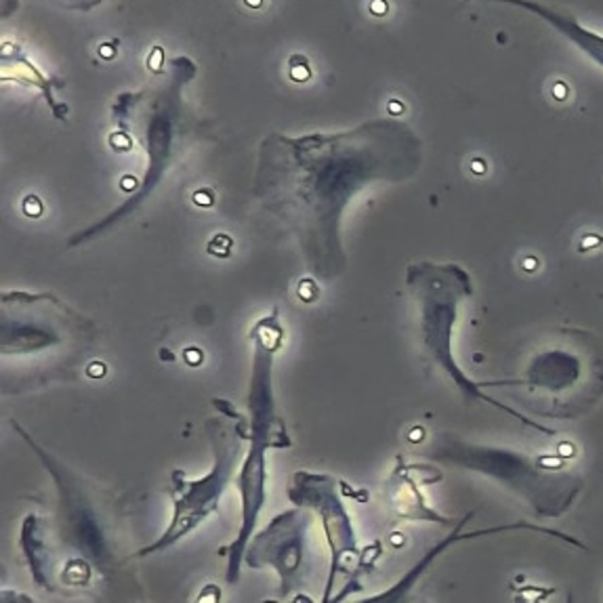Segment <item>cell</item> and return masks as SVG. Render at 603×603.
I'll list each match as a JSON object with an SVG mask.
<instances>
[{
  "mask_svg": "<svg viewBox=\"0 0 603 603\" xmlns=\"http://www.w3.org/2000/svg\"><path fill=\"white\" fill-rule=\"evenodd\" d=\"M95 341L97 326L55 294L2 292V391L17 394L67 379Z\"/></svg>",
  "mask_w": 603,
  "mask_h": 603,
  "instance_id": "cell-1",
  "label": "cell"
},
{
  "mask_svg": "<svg viewBox=\"0 0 603 603\" xmlns=\"http://www.w3.org/2000/svg\"><path fill=\"white\" fill-rule=\"evenodd\" d=\"M284 326L280 311L271 309L267 316L257 320L250 328L248 339L252 343V368L248 385V439L250 448L242 462L238 475V490L242 498V521L238 536L227 547V585H238L240 568L244 562L246 547L252 538L257 519L265 505L267 488V450L290 448V435L284 422V416L278 412L273 396V362L275 354L284 345Z\"/></svg>",
  "mask_w": 603,
  "mask_h": 603,
  "instance_id": "cell-2",
  "label": "cell"
},
{
  "mask_svg": "<svg viewBox=\"0 0 603 603\" xmlns=\"http://www.w3.org/2000/svg\"><path fill=\"white\" fill-rule=\"evenodd\" d=\"M11 427L21 435L55 481L57 513L55 524H51L55 538L61 540L72 557L84 559L105 583L120 585L129 557L122 555L124 538H120V517L112 494L46 452L21 424L11 420Z\"/></svg>",
  "mask_w": 603,
  "mask_h": 603,
  "instance_id": "cell-3",
  "label": "cell"
},
{
  "mask_svg": "<svg viewBox=\"0 0 603 603\" xmlns=\"http://www.w3.org/2000/svg\"><path fill=\"white\" fill-rule=\"evenodd\" d=\"M406 284L418 309V341L429 364L443 372L446 379L460 391L467 403L481 402L513 416L521 424L536 429L545 435H555L553 429L524 416L519 410L505 406L490 398L484 387L486 383L473 381L456 362L452 349V335L458 320V311L473 294L471 273L458 263H431L420 261L406 269Z\"/></svg>",
  "mask_w": 603,
  "mask_h": 603,
  "instance_id": "cell-4",
  "label": "cell"
},
{
  "mask_svg": "<svg viewBox=\"0 0 603 603\" xmlns=\"http://www.w3.org/2000/svg\"><path fill=\"white\" fill-rule=\"evenodd\" d=\"M433 462L486 475L530 505L543 519L566 515L585 488V479L564 465V458L530 456L515 448L490 446L460 439L458 435H437L424 450Z\"/></svg>",
  "mask_w": 603,
  "mask_h": 603,
  "instance_id": "cell-5",
  "label": "cell"
},
{
  "mask_svg": "<svg viewBox=\"0 0 603 603\" xmlns=\"http://www.w3.org/2000/svg\"><path fill=\"white\" fill-rule=\"evenodd\" d=\"M212 403L221 410L214 418H208L204 427L214 458L212 467L200 479H188L179 469L173 471L169 488L173 498V519L158 540L137 551V557L156 555L198 530L206 517L219 511L221 496L233 481L235 467L242 458V446L248 437V418L238 414L223 400H212Z\"/></svg>",
  "mask_w": 603,
  "mask_h": 603,
  "instance_id": "cell-6",
  "label": "cell"
},
{
  "mask_svg": "<svg viewBox=\"0 0 603 603\" xmlns=\"http://www.w3.org/2000/svg\"><path fill=\"white\" fill-rule=\"evenodd\" d=\"M313 511L294 507L275 515L259 534H252L244 562L252 570L271 568L280 578V599L303 591L307 578V536Z\"/></svg>",
  "mask_w": 603,
  "mask_h": 603,
  "instance_id": "cell-7",
  "label": "cell"
},
{
  "mask_svg": "<svg viewBox=\"0 0 603 603\" xmlns=\"http://www.w3.org/2000/svg\"><path fill=\"white\" fill-rule=\"evenodd\" d=\"M288 498L294 507L311 509L313 515H318V519L322 521L330 551V568L322 603L332 602L337 574L345 572L349 568L347 564H354L360 557L351 517L339 496L337 479L328 473L297 471L288 488Z\"/></svg>",
  "mask_w": 603,
  "mask_h": 603,
  "instance_id": "cell-8",
  "label": "cell"
},
{
  "mask_svg": "<svg viewBox=\"0 0 603 603\" xmlns=\"http://www.w3.org/2000/svg\"><path fill=\"white\" fill-rule=\"evenodd\" d=\"M469 517H471V515H469ZM469 517H465L462 521H458L456 528H454V532H452L448 538H443L441 543H437L435 547H431V549L420 557V562H418L416 566H412V568L408 570V574H406L403 578H400L389 591H385V593H381V595H375V597H370V599H372V602H402L403 597H406V593L418 583V578L431 568V564H433L441 553H446L450 547H454V545H458V543L473 540V538H484V536H496V534H505V532L528 530V532H536V534H543V536L559 538V540H564V543H568V545H574V547H578V549H585L583 543H578L576 538H572V536H568V534H564V532H559V530H551V528L536 526V524H526V521L507 524V526H494V528H484V530H473V532H469V534H460V528L465 526V521H467Z\"/></svg>",
  "mask_w": 603,
  "mask_h": 603,
  "instance_id": "cell-9",
  "label": "cell"
},
{
  "mask_svg": "<svg viewBox=\"0 0 603 603\" xmlns=\"http://www.w3.org/2000/svg\"><path fill=\"white\" fill-rule=\"evenodd\" d=\"M51 538V521L40 519L38 515H27L23 519L21 526V551L27 559L30 572L34 583L42 589V591H57L55 585V551H53V543Z\"/></svg>",
  "mask_w": 603,
  "mask_h": 603,
  "instance_id": "cell-10",
  "label": "cell"
},
{
  "mask_svg": "<svg viewBox=\"0 0 603 603\" xmlns=\"http://www.w3.org/2000/svg\"><path fill=\"white\" fill-rule=\"evenodd\" d=\"M403 471H406L403 465L394 471V475L387 481V490H385L389 507L396 511V515L402 519H410V521H435L439 526L452 528V519L431 509L427 500L422 498L420 490L416 488L414 479Z\"/></svg>",
  "mask_w": 603,
  "mask_h": 603,
  "instance_id": "cell-11",
  "label": "cell"
},
{
  "mask_svg": "<svg viewBox=\"0 0 603 603\" xmlns=\"http://www.w3.org/2000/svg\"><path fill=\"white\" fill-rule=\"evenodd\" d=\"M496 2H507V4H515V6H521L526 11H532L536 17L545 19L547 23H551L557 32H562L566 38H570L572 42H576L587 55H591L595 61H599L603 65V36L602 34H595L587 27H583L581 23H576L572 17L568 15H562L536 0H496Z\"/></svg>",
  "mask_w": 603,
  "mask_h": 603,
  "instance_id": "cell-12",
  "label": "cell"
},
{
  "mask_svg": "<svg viewBox=\"0 0 603 603\" xmlns=\"http://www.w3.org/2000/svg\"><path fill=\"white\" fill-rule=\"evenodd\" d=\"M581 362L566 351H549L534 360L528 370L530 383L545 389H564V385H572L578 379Z\"/></svg>",
  "mask_w": 603,
  "mask_h": 603,
  "instance_id": "cell-13",
  "label": "cell"
},
{
  "mask_svg": "<svg viewBox=\"0 0 603 603\" xmlns=\"http://www.w3.org/2000/svg\"><path fill=\"white\" fill-rule=\"evenodd\" d=\"M290 65H292V67H290V78H292L294 82H307V80L311 78V70L307 67L305 59L292 57Z\"/></svg>",
  "mask_w": 603,
  "mask_h": 603,
  "instance_id": "cell-14",
  "label": "cell"
},
{
  "mask_svg": "<svg viewBox=\"0 0 603 603\" xmlns=\"http://www.w3.org/2000/svg\"><path fill=\"white\" fill-rule=\"evenodd\" d=\"M162 63H164V51H162L160 46H156V48L152 51V55L148 57V67H150L152 72H160V70H162Z\"/></svg>",
  "mask_w": 603,
  "mask_h": 603,
  "instance_id": "cell-15",
  "label": "cell"
},
{
  "mask_svg": "<svg viewBox=\"0 0 603 603\" xmlns=\"http://www.w3.org/2000/svg\"><path fill=\"white\" fill-rule=\"evenodd\" d=\"M110 145H112L114 150L124 152V150L131 148V137H129L127 133H114V135L110 137Z\"/></svg>",
  "mask_w": 603,
  "mask_h": 603,
  "instance_id": "cell-16",
  "label": "cell"
},
{
  "mask_svg": "<svg viewBox=\"0 0 603 603\" xmlns=\"http://www.w3.org/2000/svg\"><path fill=\"white\" fill-rule=\"evenodd\" d=\"M23 210H25V214L38 216V214L42 212V204L38 202V198L30 196V198H25V202H23Z\"/></svg>",
  "mask_w": 603,
  "mask_h": 603,
  "instance_id": "cell-17",
  "label": "cell"
},
{
  "mask_svg": "<svg viewBox=\"0 0 603 603\" xmlns=\"http://www.w3.org/2000/svg\"><path fill=\"white\" fill-rule=\"evenodd\" d=\"M370 13H375V15H385V13H387V0H372V2H370Z\"/></svg>",
  "mask_w": 603,
  "mask_h": 603,
  "instance_id": "cell-18",
  "label": "cell"
},
{
  "mask_svg": "<svg viewBox=\"0 0 603 603\" xmlns=\"http://www.w3.org/2000/svg\"><path fill=\"white\" fill-rule=\"evenodd\" d=\"M99 55H101L103 59H114V57H116V46H114V44H101V46H99Z\"/></svg>",
  "mask_w": 603,
  "mask_h": 603,
  "instance_id": "cell-19",
  "label": "cell"
},
{
  "mask_svg": "<svg viewBox=\"0 0 603 603\" xmlns=\"http://www.w3.org/2000/svg\"><path fill=\"white\" fill-rule=\"evenodd\" d=\"M194 200H196V204H200V206H210V204H212V194H210V192H198V194L194 196Z\"/></svg>",
  "mask_w": 603,
  "mask_h": 603,
  "instance_id": "cell-20",
  "label": "cell"
},
{
  "mask_svg": "<svg viewBox=\"0 0 603 603\" xmlns=\"http://www.w3.org/2000/svg\"><path fill=\"white\" fill-rule=\"evenodd\" d=\"M389 112H391V114H400V112H403V105L402 103H398V101H391V103H389Z\"/></svg>",
  "mask_w": 603,
  "mask_h": 603,
  "instance_id": "cell-21",
  "label": "cell"
},
{
  "mask_svg": "<svg viewBox=\"0 0 603 603\" xmlns=\"http://www.w3.org/2000/svg\"><path fill=\"white\" fill-rule=\"evenodd\" d=\"M122 188H124L127 192H131V190L135 188V179H124V181H122Z\"/></svg>",
  "mask_w": 603,
  "mask_h": 603,
  "instance_id": "cell-22",
  "label": "cell"
},
{
  "mask_svg": "<svg viewBox=\"0 0 603 603\" xmlns=\"http://www.w3.org/2000/svg\"><path fill=\"white\" fill-rule=\"evenodd\" d=\"M250 8H259L261 4H263V0H244Z\"/></svg>",
  "mask_w": 603,
  "mask_h": 603,
  "instance_id": "cell-23",
  "label": "cell"
},
{
  "mask_svg": "<svg viewBox=\"0 0 603 603\" xmlns=\"http://www.w3.org/2000/svg\"><path fill=\"white\" fill-rule=\"evenodd\" d=\"M602 299H603V294H602Z\"/></svg>",
  "mask_w": 603,
  "mask_h": 603,
  "instance_id": "cell-24",
  "label": "cell"
}]
</instances>
